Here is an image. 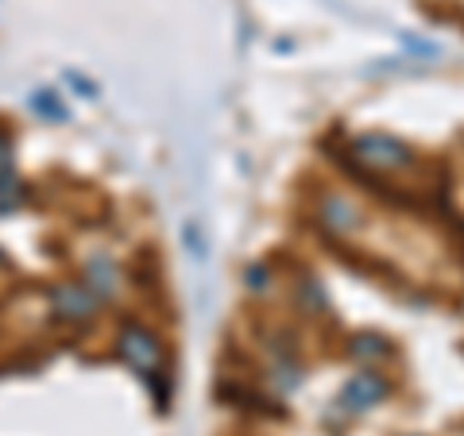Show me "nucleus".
Listing matches in <instances>:
<instances>
[{"instance_id": "nucleus-3", "label": "nucleus", "mask_w": 464, "mask_h": 436, "mask_svg": "<svg viewBox=\"0 0 464 436\" xmlns=\"http://www.w3.org/2000/svg\"><path fill=\"white\" fill-rule=\"evenodd\" d=\"M322 224H325L329 232H353V228L360 224V213H356V205H353L348 197L325 194V197H322Z\"/></svg>"}, {"instance_id": "nucleus-2", "label": "nucleus", "mask_w": 464, "mask_h": 436, "mask_svg": "<svg viewBox=\"0 0 464 436\" xmlns=\"http://www.w3.org/2000/svg\"><path fill=\"white\" fill-rule=\"evenodd\" d=\"M383 394H387V379H383V374L360 371L356 379H348V383H344V390H341V405H344V410H353V413H360V410H372V405H380Z\"/></svg>"}, {"instance_id": "nucleus-4", "label": "nucleus", "mask_w": 464, "mask_h": 436, "mask_svg": "<svg viewBox=\"0 0 464 436\" xmlns=\"http://www.w3.org/2000/svg\"><path fill=\"white\" fill-rule=\"evenodd\" d=\"M121 352L136 363V367H151V363L159 359V344L148 336V332H140V328H128L124 336H121Z\"/></svg>"}, {"instance_id": "nucleus-5", "label": "nucleus", "mask_w": 464, "mask_h": 436, "mask_svg": "<svg viewBox=\"0 0 464 436\" xmlns=\"http://www.w3.org/2000/svg\"><path fill=\"white\" fill-rule=\"evenodd\" d=\"M353 355H360V359L387 355V340H380V336H356L353 340Z\"/></svg>"}, {"instance_id": "nucleus-1", "label": "nucleus", "mask_w": 464, "mask_h": 436, "mask_svg": "<svg viewBox=\"0 0 464 436\" xmlns=\"http://www.w3.org/2000/svg\"><path fill=\"white\" fill-rule=\"evenodd\" d=\"M353 155L360 166H372V170H406L414 163V151L391 136H356Z\"/></svg>"}]
</instances>
